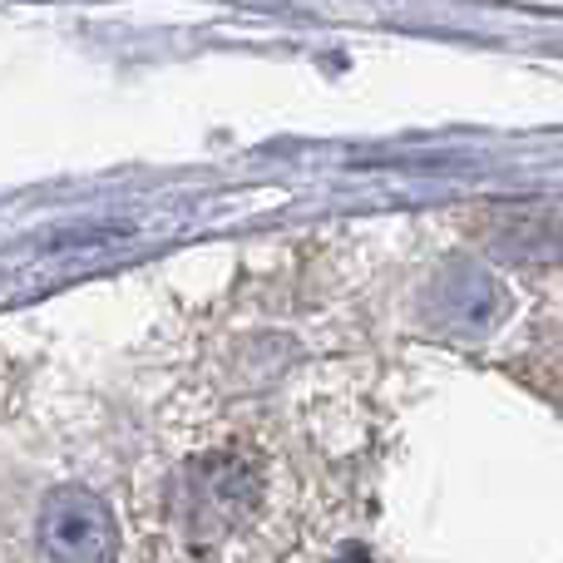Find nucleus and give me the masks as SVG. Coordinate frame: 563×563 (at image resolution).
I'll use <instances>...</instances> for the list:
<instances>
[{"label": "nucleus", "instance_id": "f257e3e1", "mask_svg": "<svg viewBox=\"0 0 563 563\" xmlns=\"http://www.w3.org/2000/svg\"><path fill=\"white\" fill-rule=\"evenodd\" d=\"M263 499V479L243 455H203L184 470L178 519L194 539H228L253 519Z\"/></svg>", "mask_w": 563, "mask_h": 563}, {"label": "nucleus", "instance_id": "f03ea898", "mask_svg": "<svg viewBox=\"0 0 563 563\" xmlns=\"http://www.w3.org/2000/svg\"><path fill=\"white\" fill-rule=\"evenodd\" d=\"M426 321L445 336L479 341L489 331L505 327L509 317V287L489 273L475 257H450L445 267H435V277L426 282V301H420Z\"/></svg>", "mask_w": 563, "mask_h": 563}, {"label": "nucleus", "instance_id": "7ed1b4c3", "mask_svg": "<svg viewBox=\"0 0 563 563\" xmlns=\"http://www.w3.org/2000/svg\"><path fill=\"white\" fill-rule=\"evenodd\" d=\"M40 554L69 559V563H99L119 554V525L114 509L89 489H55L40 509Z\"/></svg>", "mask_w": 563, "mask_h": 563}, {"label": "nucleus", "instance_id": "20e7f679", "mask_svg": "<svg viewBox=\"0 0 563 563\" xmlns=\"http://www.w3.org/2000/svg\"><path fill=\"white\" fill-rule=\"evenodd\" d=\"M559 243V218L549 208H509L495 223V247L505 257H549Z\"/></svg>", "mask_w": 563, "mask_h": 563}]
</instances>
